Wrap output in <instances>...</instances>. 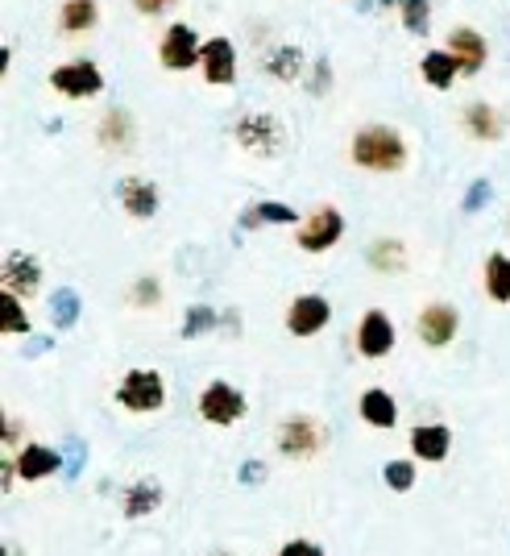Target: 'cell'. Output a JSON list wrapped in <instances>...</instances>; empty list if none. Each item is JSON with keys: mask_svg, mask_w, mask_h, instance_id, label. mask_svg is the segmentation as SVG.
Returning <instances> with one entry per match:
<instances>
[{"mask_svg": "<svg viewBox=\"0 0 510 556\" xmlns=\"http://www.w3.org/2000/svg\"><path fill=\"white\" fill-rule=\"evenodd\" d=\"M353 162L365 166V171H378V175H394L407 166V142L399 129H386V125H370L353 137Z\"/></svg>", "mask_w": 510, "mask_h": 556, "instance_id": "6da1fadb", "label": "cell"}, {"mask_svg": "<svg viewBox=\"0 0 510 556\" xmlns=\"http://www.w3.org/2000/svg\"><path fill=\"white\" fill-rule=\"evenodd\" d=\"M274 449L287 461H316L328 449V428L316 415H287L274 428Z\"/></svg>", "mask_w": 510, "mask_h": 556, "instance_id": "7a4b0ae2", "label": "cell"}, {"mask_svg": "<svg viewBox=\"0 0 510 556\" xmlns=\"http://www.w3.org/2000/svg\"><path fill=\"white\" fill-rule=\"evenodd\" d=\"M233 133H237V146H245L258 158H274L282 146H287V129H282V121L270 117V113H245Z\"/></svg>", "mask_w": 510, "mask_h": 556, "instance_id": "3957f363", "label": "cell"}, {"mask_svg": "<svg viewBox=\"0 0 510 556\" xmlns=\"http://www.w3.org/2000/svg\"><path fill=\"white\" fill-rule=\"evenodd\" d=\"M117 403L125 411H137V415H150V411H162L166 403V382L158 370H129L125 382L117 386Z\"/></svg>", "mask_w": 510, "mask_h": 556, "instance_id": "277c9868", "label": "cell"}, {"mask_svg": "<svg viewBox=\"0 0 510 556\" xmlns=\"http://www.w3.org/2000/svg\"><path fill=\"white\" fill-rule=\"evenodd\" d=\"M200 415L212 428H233L245 415V395L233 382H208L204 395H200Z\"/></svg>", "mask_w": 510, "mask_h": 556, "instance_id": "5b68a950", "label": "cell"}, {"mask_svg": "<svg viewBox=\"0 0 510 556\" xmlns=\"http://www.w3.org/2000/svg\"><path fill=\"white\" fill-rule=\"evenodd\" d=\"M158 59H162L166 71H191L195 63L204 59V46H200V38H195L191 25L179 21V25H170V30H166V38L158 46Z\"/></svg>", "mask_w": 510, "mask_h": 556, "instance_id": "8992f818", "label": "cell"}, {"mask_svg": "<svg viewBox=\"0 0 510 556\" xmlns=\"http://www.w3.org/2000/svg\"><path fill=\"white\" fill-rule=\"evenodd\" d=\"M340 233H345V216H340L336 208H316L299 225V249H307V254H324V249H332L340 241Z\"/></svg>", "mask_w": 510, "mask_h": 556, "instance_id": "52a82bcc", "label": "cell"}, {"mask_svg": "<svg viewBox=\"0 0 510 556\" xmlns=\"http://www.w3.org/2000/svg\"><path fill=\"white\" fill-rule=\"evenodd\" d=\"M50 88L63 92V96H71V100H83V96H96V92L104 88V75H100L96 63L79 59V63L54 67V71H50Z\"/></svg>", "mask_w": 510, "mask_h": 556, "instance_id": "ba28073f", "label": "cell"}, {"mask_svg": "<svg viewBox=\"0 0 510 556\" xmlns=\"http://www.w3.org/2000/svg\"><path fill=\"white\" fill-rule=\"evenodd\" d=\"M457 328H461V316H457V308H448V303H428L415 320L419 341L432 345V349H444V345L457 341Z\"/></svg>", "mask_w": 510, "mask_h": 556, "instance_id": "9c48e42d", "label": "cell"}, {"mask_svg": "<svg viewBox=\"0 0 510 556\" xmlns=\"http://www.w3.org/2000/svg\"><path fill=\"white\" fill-rule=\"evenodd\" d=\"M357 349H361V357H370V361H378V357H386L394 349V324H390V316L382 308H370V312L361 316V324H357Z\"/></svg>", "mask_w": 510, "mask_h": 556, "instance_id": "30bf717a", "label": "cell"}, {"mask_svg": "<svg viewBox=\"0 0 510 556\" xmlns=\"http://www.w3.org/2000/svg\"><path fill=\"white\" fill-rule=\"evenodd\" d=\"M328 320H332V303L324 295H299L287 312V328L295 337H316V332L328 328Z\"/></svg>", "mask_w": 510, "mask_h": 556, "instance_id": "8fae6325", "label": "cell"}, {"mask_svg": "<svg viewBox=\"0 0 510 556\" xmlns=\"http://www.w3.org/2000/svg\"><path fill=\"white\" fill-rule=\"evenodd\" d=\"M63 469V453H54L50 444H38V440H25L17 449V478L21 482H42L50 474Z\"/></svg>", "mask_w": 510, "mask_h": 556, "instance_id": "7c38bea8", "label": "cell"}, {"mask_svg": "<svg viewBox=\"0 0 510 556\" xmlns=\"http://www.w3.org/2000/svg\"><path fill=\"white\" fill-rule=\"evenodd\" d=\"M448 54L461 63V75H477L481 67H486V38H481L477 30H469V25H461V30L448 34Z\"/></svg>", "mask_w": 510, "mask_h": 556, "instance_id": "4fadbf2b", "label": "cell"}, {"mask_svg": "<svg viewBox=\"0 0 510 556\" xmlns=\"http://www.w3.org/2000/svg\"><path fill=\"white\" fill-rule=\"evenodd\" d=\"M204 75L216 88H229L237 79V46L229 38H212L204 42Z\"/></svg>", "mask_w": 510, "mask_h": 556, "instance_id": "5bb4252c", "label": "cell"}, {"mask_svg": "<svg viewBox=\"0 0 510 556\" xmlns=\"http://www.w3.org/2000/svg\"><path fill=\"white\" fill-rule=\"evenodd\" d=\"M411 453L428 465H440L452 453V428L448 424H419L411 428Z\"/></svg>", "mask_w": 510, "mask_h": 556, "instance_id": "9a60e30c", "label": "cell"}, {"mask_svg": "<svg viewBox=\"0 0 510 556\" xmlns=\"http://www.w3.org/2000/svg\"><path fill=\"white\" fill-rule=\"evenodd\" d=\"M5 291L9 295H34L38 291V283H42V266H38V258H30V254H21V249H13V254L5 258Z\"/></svg>", "mask_w": 510, "mask_h": 556, "instance_id": "2e32d148", "label": "cell"}, {"mask_svg": "<svg viewBox=\"0 0 510 556\" xmlns=\"http://www.w3.org/2000/svg\"><path fill=\"white\" fill-rule=\"evenodd\" d=\"M357 411H361L365 424H370V428H382V432L399 424V403H394L390 391H382V386H370V391L361 395Z\"/></svg>", "mask_w": 510, "mask_h": 556, "instance_id": "e0dca14e", "label": "cell"}, {"mask_svg": "<svg viewBox=\"0 0 510 556\" xmlns=\"http://www.w3.org/2000/svg\"><path fill=\"white\" fill-rule=\"evenodd\" d=\"M121 204H125V212L129 216H137V220H150L154 212H158V187L150 183V179H125L121 183Z\"/></svg>", "mask_w": 510, "mask_h": 556, "instance_id": "ac0fdd59", "label": "cell"}, {"mask_svg": "<svg viewBox=\"0 0 510 556\" xmlns=\"http://www.w3.org/2000/svg\"><path fill=\"white\" fill-rule=\"evenodd\" d=\"M162 482H154V478H141V482H133L129 490H125V519H150L158 507H162Z\"/></svg>", "mask_w": 510, "mask_h": 556, "instance_id": "d6986e66", "label": "cell"}, {"mask_svg": "<svg viewBox=\"0 0 510 556\" xmlns=\"http://www.w3.org/2000/svg\"><path fill=\"white\" fill-rule=\"evenodd\" d=\"M465 129L477 142H498L502 137V121H498V108H490L486 100H477L465 108Z\"/></svg>", "mask_w": 510, "mask_h": 556, "instance_id": "ffe728a7", "label": "cell"}, {"mask_svg": "<svg viewBox=\"0 0 510 556\" xmlns=\"http://www.w3.org/2000/svg\"><path fill=\"white\" fill-rule=\"evenodd\" d=\"M419 71L436 92H444V88H452V79L461 75V63L452 59L448 50H428V54H423V63H419Z\"/></svg>", "mask_w": 510, "mask_h": 556, "instance_id": "44dd1931", "label": "cell"}, {"mask_svg": "<svg viewBox=\"0 0 510 556\" xmlns=\"http://www.w3.org/2000/svg\"><path fill=\"white\" fill-rule=\"evenodd\" d=\"M133 142V121L125 108H108L104 121H100V146L104 150H129Z\"/></svg>", "mask_w": 510, "mask_h": 556, "instance_id": "7402d4cb", "label": "cell"}, {"mask_svg": "<svg viewBox=\"0 0 510 556\" xmlns=\"http://www.w3.org/2000/svg\"><path fill=\"white\" fill-rule=\"evenodd\" d=\"M96 0H67V5L59 9V25L63 34H88L96 25Z\"/></svg>", "mask_w": 510, "mask_h": 556, "instance_id": "603a6c76", "label": "cell"}, {"mask_svg": "<svg viewBox=\"0 0 510 556\" xmlns=\"http://www.w3.org/2000/svg\"><path fill=\"white\" fill-rule=\"evenodd\" d=\"M486 295L494 303H510V258L506 254L486 258Z\"/></svg>", "mask_w": 510, "mask_h": 556, "instance_id": "cb8c5ba5", "label": "cell"}, {"mask_svg": "<svg viewBox=\"0 0 510 556\" xmlns=\"http://www.w3.org/2000/svg\"><path fill=\"white\" fill-rule=\"evenodd\" d=\"M370 266L382 274H403L407 270V249L403 241H374L370 245Z\"/></svg>", "mask_w": 510, "mask_h": 556, "instance_id": "d4e9b609", "label": "cell"}, {"mask_svg": "<svg viewBox=\"0 0 510 556\" xmlns=\"http://www.w3.org/2000/svg\"><path fill=\"white\" fill-rule=\"evenodd\" d=\"M394 9H403L407 34H415V38L428 34V25H432V5H428V0H394Z\"/></svg>", "mask_w": 510, "mask_h": 556, "instance_id": "484cf974", "label": "cell"}, {"mask_svg": "<svg viewBox=\"0 0 510 556\" xmlns=\"http://www.w3.org/2000/svg\"><path fill=\"white\" fill-rule=\"evenodd\" d=\"M50 316H54V328H59V332L75 328V324H79V295H75L71 287H63L59 295L50 299Z\"/></svg>", "mask_w": 510, "mask_h": 556, "instance_id": "4316f807", "label": "cell"}, {"mask_svg": "<svg viewBox=\"0 0 510 556\" xmlns=\"http://www.w3.org/2000/svg\"><path fill=\"white\" fill-rule=\"evenodd\" d=\"M0 308H5V320H0V332H5V337H30V316H25V308H21L17 295L5 291Z\"/></svg>", "mask_w": 510, "mask_h": 556, "instance_id": "83f0119b", "label": "cell"}, {"mask_svg": "<svg viewBox=\"0 0 510 556\" xmlns=\"http://www.w3.org/2000/svg\"><path fill=\"white\" fill-rule=\"evenodd\" d=\"M216 328V312L208 308V303H195V308L183 316V341H195V337H204V332H212Z\"/></svg>", "mask_w": 510, "mask_h": 556, "instance_id": "f1b7e54d", "label": "cell"}, {"mask_svg": "<svg viewBox=\"0 0 510 556\" xmlns=\"http://www.w3.org/2000/svg\"><path fill=\"white\" fill-rule=\"evenodd\" d=\"M382 478H386V486H390L394 494H407V490L415 486V461H386Z\"/></svg>", "mask_w": 510, "mask_h": 556, "instance_id": "f546056e", "label": "cell"}, {"mask_svg": "<svg viewBox=\"0 0 510 556\" xmlns=\"http://www.w3.org/2000/svg\"><path fill=\"white\" fill-rule=\"evenodd\" d=\"M129 299H133V308H158V303H162V283L154 274H141L133 283V291H129Z\"/></svg>", "mask_w": 510, "mask_h": 556, "instance_id": "4dcf8cb0", "label": "cell"}, {"mask_svg": "<svg viewBox=\"0 0 510 556\" xmlns=\"http://www.w3.org/2000/svg\"><path fill=\"white\" fill-rule=\"evenodd\" d=\"M253 216H258V225L266 220V225H295V208L287 204H274V200H262V204H253Z\"/></svg>", "mask_w": 510, "mask_h": 556, "instance_id": "1f68e13d", "label": "cell"}, {"mask_svg": "<svg viewBox=\"0 0 510 556\" xmlns=\"http://www.w3.org/2000/svg\"><path fill=\"white\" fill-rule=\"evenodd\" d=\"M266 67H270L274 79H295V71H299V50L295 46H278V54H274Z\"/></svg>", "mask_w": 510, "mask_h": 556, "instance_id": "d6a6232c", "label": "cell"}, {"mask_svg": "<svg viewBox=\"0 0 510 556\" xmlns=\"http://www.w3.org/2000/svg\"><path fill=\"white\" fill-rule=\"evenodd\" d=\"M83 453H88V444H83L79 436H67V444H63V474H67V482H75V478H79V469H83Z\"/></svg>", "mask_w": 510, "mask_h": 556, "instance_id": "836d02e7", "label": "cell"}, {"mask_svg": "<svg viewBox=\"0 0 510 556\" xmlns=\"http://www.w3.org/2000/svg\"><path fill=\"white\" fill-rule=\"evenodd\" d=\"M490 196H494V191H490V179H477V183L469 187V196H465V204H461V208H465V212H477V208L486 204Z\"/></svg>", "mask_w": 510, "mask_h": 556, "instance_id": "e575fe53", "label": "cell"}, {"mask_svg": "<svg viewBox=\"0 0 510 556\" xmlns=\"http://www.w3.org/2000/svg\"><path fill=\"white\" fill-rule=\"evenodd\" d=\"M278 556H324V548L316 540H287L278 548Z\"/></svg>", "mask_w": 510, "mask_h": 556, "instance_id": "d590c367", "label": "cell"}, {"mask_svg": "<svg viewBox=\"0 0 510 556\" xmlns=\"http://www.w3.org/2000/svg\"><path fill=\"white\" fill-rule=\"evenodd\" d=\"M237 478H241V486H258V482H266V465L262 461H245Z\"/></svg>", "mask_w": 510, "mask_h": 556, "instance_id": "8d00e7d4", "label": "cell"}, {"mask_svg": "<svg viewBox=\"0 0 510 556\" xmlns=\"http://www.w3.org/2000/svg\"><path fill=\"white\" fill-rule=\"evenodd\" d=\"M137 5V13H146V17H158V13H166L175 0H133Z\"/></svg>", "mask_w": 510, "mask_h": 556, "instance_id": "74e56055", "label": "cell"}, {"mask_svg": "<svg viewBox=\"0 0 510 556\" xmlns=\"http://www.w3.org/2000/svg\"><path fill=\"white\" fill-rule=\"evenodd\" d=\"M5 449H17V420L5 415Z\"/></svg>", "mask_w": 510, "mask_h": 556, "instance_id": "f35d334b", "label": "cell"}, {"mask_svg": "<svg viewBox=\"0 0 510 556\" xmlns=\"http://www.w3.org/2000/svg\"><path fill=\"white\" fill-rule=\"evenodd\" d=\"M50 349V337H38V341H30V357H38V353H46Z\"/></svg>", "mask_w": 510, "mask_h": 556, "instance_id": "ab89813d", "label": "cell"}, {"mask_svg": "<svg viewBox=\"0 0 510 556\" xmlns=\"http://www.w3.org/2000/svg\"><path fill=\"white\" fill-rule=\"evenodd\" d=\"M216 556H233V552H216Z\"/></svg>", "mask_w": 510, "mask_h": 556, "instance_id": "60d3db41", "label": "cell"}]
</instances>
